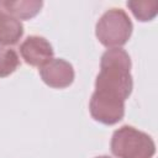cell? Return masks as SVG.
Returning <instances> with one entry per match:
<instances>
[{
	"label": "cell",
	"mask_w": 158,
	"mask_h": 158,
	"mask_svg": "<svg viewBox=\"0 0 158 158\" xmlns=\"http://www.w3.org/2000/svg\"><path fill=\"white\" fill-rule=\"evenodd\" d=\"M133 25L125 10L112 7L102 14L95 26L99 42L107 48H120L130 40Z\"/></svg>",
	"instance_id": "3"
},
{
	"label": "cell",
	"mask_w": 158,
	"mask_h": 158,
	"mask_svg": "<svg viewBox=\"0 0 158 158\" xmlns=\"http://www.w3.org/2000/svg\"><path fill=\"white\" fill-rule=\"evenodd\" d=\"M95 158H111V157H107V156H100V157H95Z\"/></svg>",
	"instance_id": "10"
},
{
	"label": "cell",
	"mask_w": 158,
	"mask_h": 158,
	"mask_svg": "<svg viewBox=\"0 0 158 158\" xmlns=\"http://www.w3.org/2000/svg\"><path fill=\"white\" fill-rule=\"evenodd\" d=\"M132 89L128 53L122 48L105 51L100 60V72L95 79V90L89 102L91 117L109 126L121 121L125 116V101Z\"/></svg>",
	"instance_id": "1"
},
{
	"label": "cell",
	"mask_w": 158,
	"mask_h": 158,
	"mask_svg": "<svg viewBox=\"0 0 158 158\" xmlns=\"http://www.w3.org/2000/svg\"><path fill=\"white\" fill-rule=\"evenodd\" d=\"M110 148L117 158H152L156 153L153 138L128 125L121 126L112 133Z\"/></svg>",
	"instance_id": "2"
},
{
	"label": "cell",
	"mask_w": 158,
	"mask_h": 158,
	"mask_svg": "<svg viewBox=\"0 0 158 158\" xmlns=\"http://www.w3.org/2000/svg\"><path fill=\"white\" fill-rule=\"evenodd\" d=\"M127 6L131 10V12L135 15V17L142 22L153 20L158 12V1L156 0L152 1L130 0L127 1Z\"/></svg>",
	"instance_id": "8"
},
{
	"label": "cell",
	"mask_w": 158,
	"mask_h": 158,
	"mask_svg": "<svg viewBox=\"0 0 158 158\" xmlns=\"http://www.w3.org/2000/svg\"><path fill=\"white\" fill-rule=\"evenodd\" d=\"M22 35V22L0 7V44H15L19 42Z\"/></svg>",
	"instance_id": "6"
},
{
	"label": "cell",
	"mask_w": 158,
	"mask_h": 158,
	"mask_svg": "<svg viewBox=\"0 0 158 158\" xmlns=\"http://www.w3.org/2000/svg\"><path fill=\"white\" fill-rule=\"evenodd\" d=\"M20 65V59L15 49L0 47V78L9 77Z\"/></svg>",
	"instance_id": "9"
},
{
	"label": "cell",
	"mask_w": 158,
	"mask_h": 158,
	"mask_svg": "<svg viewBox=\"0 0 158 158\" xmlns=\"http://www.w3.org/2000/svg\"><path fill=\"white\" fill-rule=\"evenodd\" d=\"M40 75L44 84L54 89H64L74 81L73 65L62 59L52 58L40 68Z\"/></svg>",
	"instance_id": "4"
},
{
	"label": "cell",
	"mask_w": 158,
	"mask_h": 158,
	"mask_svg": "<svg viewBox=\"0 0 158 158\" xmlns=\"http://www.w3.org/2000/svg\"><path fill=\"white\" fill-rule=\"evenodd\" d=\"M22 59L32 67H42L53 58L52 44L42 36H28L20 44Z\"/></svg>",
	"instance_id": "5"
},
{
	"label": "cell",
	"mask_w": 158,
	"mask_h": 158,
	"mask_svg": "<svg viewBox=\"0 0 158 158\" xmlns=\"http://www.w3.org/2000/svg\"><path fill=\"white\" fill-rule=\"evenodd\" d=\"M43 2L41 0H20V1H0V7L16 17L17 20H27L36 16Z\"/></svg>",
	"instance_id": "7"
}]
</instances>
